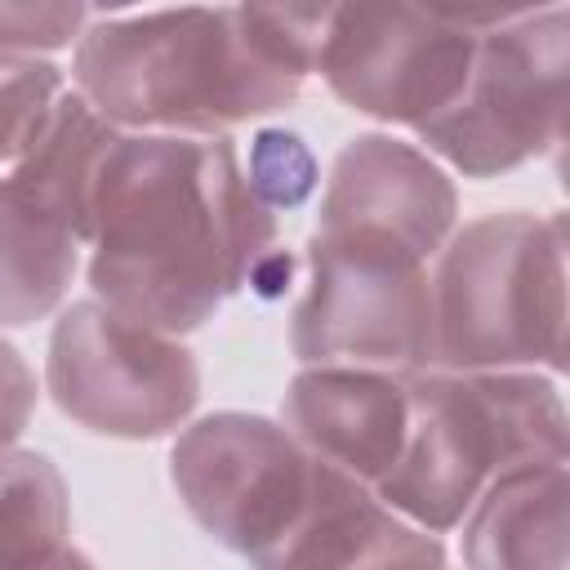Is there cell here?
<instances>
[{"mask_svg": "<svg viewBox=\"0 0 570 570\" xmlns=\"http://www.w3.org/2000/svg\"><path fill=\"white\" fill-rule=\"evenodd\" d=\"M289 347L303 365H361L387 374L432 370L428 263L312 232L307 289L289 316Z\"/></svg>", "mask_w": 570, "mask_h": 570, "instance_id": "cell-6", "label": "cell"}, {"mask_svg": "<svg viewBox=\"0 0 570 570\" xmlns=\"http://www.w3.org/2000/svg\"><path fill=\"white\" fill-rule=\"evenodd\" d=\"M325 9L187 4L94 13L76 40V94L116 129L218 138L281 111L316 71Z\"/></svg>", "mask_w": 570, "mask_h": 570, "instance_id": "cell-2", "label": "cell"}, {"mask_svg": "<svg viewBox=\"0 0 570 570\" xmlns=\"http://www.w3.org/2000/svg\"><path fill=\"white\" fill-rule=\"evenodd\" d=\"M36 410V374L27 365V356L0 338V454L27 432Z\"/></svg>", "mask_w": 570, "mask_h": 570, "instance_id": "cell-19", "label": "cell"}, {"mask_svg": "<svg viewBox=\"0 0 570 570\" xmlns=\"http://www.w3.org/2000/svg\"><path fill=\"white\" fill-rule=\"evenodd\" d=\"M245 183H249V191L276 214L281 205L289 209V205L307 200V191L316 187V160H312V151L303 147L298 134L263 129V134L254 138Z\"/></svg>", "mask_w": 570, "mask_h": 570, "instance_id": "cell-17", "label": "cell"}, {"mask_svg": "<svg viewBox=\"0 0 570 570\" xmlns=\"http://www.w3.org/2000/svg\"><path fill=\"white\" fill-rule=\"evenodd\" d=\"M71 530L67 481L49 454H0V570H45Z\"/></svg>", "mask_w": 570, "mask_h": 570, "instance_id": "cell-15", "label": "cell"}, {"mask_svg": "<svg viewBox=\"0 0 570 570\" xmlns=\"http://www.w3.org/2000/svg\"><path fill=\"white\" fill-rule=\"evenodd\" d=\"M94 9L85 4H0V53L36 58V49H62L80 40Z\"/></svg>", "mask_w": 570, "mask_h": 570, "instance_id": "cell-18", "label": "cell"}, {"mask_svg": "<svg viewBox=\"0 0 570 570\" xmlns=\"http://www.w3.org/2000/svg\"><path fill=\"white\" fill-rule=\"evenodd\" d=\"M89 249L94 298L178 338L276 263V214L227 134H120L94 178Z\"/></svg>", "mask_w": 570, "mask_h": 570, "instance_id": "cell-1", "label": "cell"}, {"mask_svg": "<svg viewBox=\"0 0 570 570\" xmlns=\"http://www.w3.org/2000/svg\"><path fill=\"white\" fill-rule=\"evenodd\" d=\"M312 459L281 423L218 410L178 432L169 481L191 521L227 552L258 566L303 517L316 490Z\"/></svg>", "mask_w": 570, "mask_h": 570, "instance_id": "cell-9", "label": "cell"}, {"mask_svg": "<svg viewBox=\"0 0 570 570\" xmlns=\"http://www.w3.org/2000/svg\"><path fill=\"white\" fill-rule=\"evenodd\" d=\"M45 570H94V561H89L85 552H76V548H62Z\"/></svg>", "mask_w": 570, "mask_h": 570, "instance_id": "cell-20", "label": "cell"}, {"mask_svg": "<svg viewBox=\"0 0 570 570\" xmlns=\"http://www.w3.org/2000/svg\"><path fill=\"white\" fill-rule=\"evenodd\" d=\"M254 570H445V548L370 485L321 463L303 517Z\"/></svg>", "mask_w": 570, "mask_h": 570, "instance_id": "cell-12", "label": "cell"}, {"mask_svg": "<svg viewBox=\"0 0 570 570\" xmlns=\"http://www.w3.org/2000/svg\"><path fill=\"white\" fill-rule=\"evenodd\" d=\"M432 365L566 370V218L485 214L459 227L432 272Z\"/></svg>", "mask_w": 570, "mask_h": 570, "instance_id": "cell-4", "label": "cell"}, {"mask_svg": "<svg viewBox=\"0 0 570 570\" xmlns=\"http://www.w3.org/2000/svg\"><path fill=\"white\" fill-rule=\"evenodd\" d=\"M459 191L445 169L392 134H356L330 165L316 236L365 240L419 263L454 236Z\"/></svg>", "mask_w": 570, "mask_h": 570, "instance_id": "cell-10", "label": "cell"}, {"mask_svg": "<svg viewBox=\"0 0 570 570\" xmlns=\"http://www.w3.org/2000/svg\"><path fill=\"white\" fill-rule=\"evenodd\" d=\"M468 570H566V459L499 472L463 512Z\"/></svg>", "mask_w": 570, "mask_h": 570, "instance_id": "cell-13", "label": "cell"}, {"mask_svg": "<svg viewBox=\"0 0 570 570\" xmlns=\"http://www.w3.org/2000/svg\"><path fill=\"white\" fill-rule=\"evenodd\" d=\"M512 9H330L316 71L352 111L387 125L441 116L476 53V36Z\"/></svg>", "mask_w": 570, "mask_h": 570, "instance_id": "cell-8", "label": "cell"}, {"mask_svg": "<svg viewBox=\"0 0 570 570\" xmlns=\"http://www.w3.org/2000/svg\"><path fill=\"white\" fill-rule=\"evenodd\" d=\"M405 392L410 432L374 494L428 534L454 530L499 472L566 459V401L534 370H419Z\"/></svg>", "mask_w": 570, "mask_h": 570, "instance_id": "cell-3", "label": "cell"}, {"mask_svg": "<svg viewBox=\"0 0 570 570\" xmlns=\"http://www.w3.org/2000/svg\"><path fill=\"white\" fill-rule=\"evenodd\" d=\"M45 383L53 405L98 436L151 441L187 423L200 401L196 356L98 298L58 312Z\"/></svg>", "mask_w": 570, "mask_h": 570, "instance_id": "cell-7", "label": "cell"}, {"mask_svg": "<svg viewBox=\"0 0 570 570\" xmlns=\"http://www.w3.org/2000/svg\"><path fill=\"white\" fill-rule=\"evenodd\" d=\"M62 98V71L49 58L0 53V165L22 160Z\"/></svg>", "mask_w": 570, "mask_h": 570, "instance_id": "cell-16", "label": "cell"}, {"mask_svg": "<svg viewBox=\"0 0 570 570\" xmlns=\"http://www.w3.org/2000/svg\"><path fill=\"white\" fill-rule=\"evenodd\" d=\"M570 67V13L512 9L476 36L459 98L419 125V142L463 178L508 174L561 142Z\"/></svg>", "mask_w": 570, "mask_h": 570, "instance_id": "cell-5", "label": "cell"}, {"mask_svg": "<svg viewBox=\"0 0 570 570\" xmlns=\"http://www.w3.org/2000/svg\"><path fill=\"white\" fill-rule=\"evenodd\" d=\"M281 419L312 459L374 490L401 459L410 432L405 374L361 365H307L289 379Z\"/></svg>", "mask_w": 570, "mask_h": 570, "instance_id": "cell-11", "label": "cell"}, {"mask_svg": "<svg viewBox=\"0 0 570 570\" xmlns=\"http://www.w3.org/2000/svg\"><path fill=\"white\" fill-rule=\"evenodd\" d=\"M80 227L27 178H0V325L49 316L80 267Z\"/></svg>", "mask_w": 570, "mask_h": 570, "instance_id": "cell-14", "label": "cell"}]
</instances>
